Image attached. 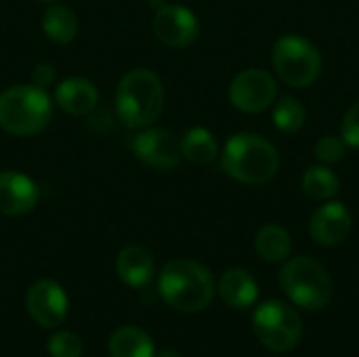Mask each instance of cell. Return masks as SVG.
<instances>
[{"instance_id":"6da1fadb","label":"cell","mask_w":359,"mask_h":357,"mask_svg":"<svg viewBox=\"0 0 359 357\" xmlns=\"http://www.w3.org/2000/svg\"><path fill=\"white\" fill-rule=\"evenodd\" d=\"M215 278L202 263L194 259L170 261L158 278V292L166 305L181 314H198L206 309L215 297Z\"/></svg>"},{"instance_id":"2e32d148","label":"cell","mask_w":359,"mask_h":357,"mask_svg":"<svg viewBox=\"0 0 359 357\" xmlns=\"http://www.w3.org/2000/svg\"><path fill=\"white\" fill-rule=\"evenodd\" d=\"M219 297L233 309H246L259 299V284L255 276L242 267L227 269L219 280Z\"/></svg>"},{"instance_id":"cb8c5ba5","label":"cell","mask_w":359,"mask_h":357,"mask_svg":"<svg viewBox=\"0 0 359 357\" xmlns=\"http://www.w3.org/2000/svg\"><path fill=\"white\" fill-rule=\"evenodd\" d=\"M313 151L322 164H337L345 158V141L337 135H326L316 143Z\"/></svg>"},{"instance_id":"5bb4252c","label":"cell","mask_w":359,"mask_h":357,"mask_svg":"<svg viewBox=\"0 0 359 357\" xmlns=\"http://www.w3.org/2000/svg\"><path fill=\"white\" fill-rule=\"evenodd\" d=\"M55 101L69 116H88L99 103V90L88 78L74 76L55 88Z\"/></svg>"},{"instance_id":"7a4b0ae2","label":"cell","mask_w":359,"mask_h":357,"mask_svg":"<svg viewBox=\"0 0 359 357\" xmlns=\"http://www.w3.org/2000/svg\"><path fill=\"white\" fill-rule=\"evenodd\" d=\"M164 109L162 80L145 67L126 72L116 88V116L128 128L151 126Z\"/></svg>"},{"instance_id":"3957f363","label":"cell","mask_w":359,"mask_h":357,"mask_svg":"<svg viewBox=\"0 0 359 357\" xmlns=\"http://www.w3.org/2000/svg\"><path fill=\"white\" fill-rule=\"evenodd\" d=\"M223 170L246 185H263L280 170V154L267 139L252 133L233 135L221 154Z\"/></svg>"},{"instance_id":"30bf717a","label":"cell","mask_w":359,"mask_h":357,"mask_svg":"<svg viewBox=\"0 0 359 357\" xmlns=\"http://www.w3.org/2000/svg\"><path fill=\"white\" fill-rule=\"evenodd\" d=\"M29 318L42 328H59L69 311L65 290L53 280H38L29 286L25 297Z\"/></svg>"},{"instance_id":"484cf974","label":"cell","mask_w":359,"mask_h":357,"mask_svg":"<svg viewBox=\"0 0 359 357\" xmlns=\"http://www.w3.org/2000/svg\"><path fill=\"white\" fill-rule=\"evenodd\" d=\"M32 82L40 88H46L55 82V67L50 63H40L32 72Z\"/></svg>"},{"instance_id":"83f0119b","label":"cell","mask_w":359,"mask_h":357,"mask_svg":"<svg viewBox=\"0 0 359 357\" xmlns=\"http://www.w3.org/2000/svg\"><path fill=\"white\" fill-rule=\"evenodd\" d=\"M38 2H57V0H38Z\"/></svg>"},{"instance_id":"d6986e66","label":"cell","mask_w":359,"mask_h":357,"mask_svg":"<svg viewBox=\"0 0 359 357\" xmlns=\"http://www.w3.org/2000/svg\"><path fill=\"white\" fill-rule=\"evenodd\" d=\"M181 154L191 164L206 166V164H210V162L217 160V156H219V143H217L215 135L208 128L196 126V128H189L181 137Z\"/></svg>"},{"instance_id":"d4e9b609","label":"cell","mask_w":359,"mask_h":357,"mask_svg":"<svg viewBox=\"0 0 359 357\" xmlns=\"http://www.w3.org/2000/svg\"><path fill=\"white\" fill-rule=\"evenodd\" d=\"M341 139L345 141V145L359 149V101H355L345 118H343V124H341Z\"/></svg>"},{"instance_id":"9a60e30c","label":"cell","mask_w":359,"mask_h":357,"mask_svg":"<svg viewBox=\"0 0 359 357\" xmlns=\"http://www.w3.org/2000/svg\"><path fill=\"white\" fill-rule=\"evenodd\" d=\"M156 271L154 255L139 244H128L118 252L116 274L130 288H143L151 282Z\"/></svg>"},{"instance_id":"4fadbf2b","label":"cell","mask_w":359,"mask_h":357,"mask_svg":"<svg viewBox=\"0 0 359 357\" xmlns=\"http://www.w3.org/2000/svg\"><path fill=\"white\" fill-rule=\"evenodd\" d=\"M38 204V185L23 173H0V215L21 217Z\"/></svg>"},{"instance_id":"52a82bcc","label":"cell","mask_w":359,"mask_h":357,"mask_svg":"<svg viewBox=\"0 0 359 357\" xmlns=\"http://www.w3.org/2000/svg\"><path fill=\"white\" fill-rule=\"evenodd\" d=\"M255 337L263 347L276 353L297 349L303 339V320L297 309L284 301H265L252 316Z\"/></svg>"},{"instance_id":"ba28073f","label":"cell","mask_w":359,"mask_h":357,"mask_svg":"<svg viewBox=\"0 0 359 357\" xmlns=\"http://www.w3.org/2000/svg\"><path fill=\"white\" fill-rule=\"evenodd\" d=\"M278 84L276 78L259 67L242 69L229 84V101L244 114H259L276 103Z\"/></svg>"},{"instance_id":"e0dca14e","label":"cell","mask_w":359,"mask_h":357,"mask_svg":"<svg viewBox=\"0 0 359 357\" xmlns=\"http://www.w3.org/2000/svg\"><path fill=\"white\" fill-rule=\"evenodd\" d=\"M109 356L111 357H154V339L139 326H122L109 337Z\"/></svg>"},{"instance_id":"603a6c76","label":"cell","mask_w":359,"mask_h":357,"mask_svg":"<svg viewBox=\"0 0 359 357\" xmlns=\"http://www.w3.org/2000/svg\"><path fill=\"white\" fill-rule=\"evenodd\" d=\"M46 349L50 357H82V339L69 330H57L48 337Z\"/></svg>"},{"instance_id":"4316f807","label":"cell","mask_w":359,"mask_h":357,"mask_svg":"<svg viewBox=\"0 0 359 357\" xmlns=\"http://www.w3.org/2000/svg\"><path fill=\"white\" fill-rule=\"evenodd\" d=\"M154 357H181V353H177L175 349H164V351L154 353Z\"/></svg>"},{"instance_id":"9c48e42d","label":"cell","mask_w":359,"mask_h":357,"mask_svg":"<svg viewBox=\"0 0 359 357\" xmlns=\"http://www.w3.org/2000/svg\"><path fill=\"white\" fill-rule=\"evenodd\" d=\"M130 149L135 158L156 170H172L183 158L181 141L164 128H141L130 139Z\"/></svg>"},{"instance_id":"5b68a950","label":"cell","mask_w":359,"mask_h":357,"mask_svg":"<svg viewBox=\"0 0 359 357\" xmlns=\"http://www.w3.org/2000/svg\"><path fill=\"white\" fill-rule=\"evenodd\" d=\"M284 295L301 309L320 311L332 301V278L328 269L311 257H294L280 271Z\"/></svg>"},{"instance_id":"7402d4cb","label":"cell","mask_w":359,"mask_h":357,"mask_svg":"<svg viewBox=\"0 0 359 357\" xmlns=\"http://www.w3.org/2000/svg\"><path fill=\"white\" fill-rule=\"evenodd\" d=\"M307 109L305 105L294 97H282L273 105V126L286 135H294L305 126Z\"/></svg>"},{"instance_id":"44dd1931","label":"cell","mask_w":359,"mask_h":357,"mask_svg":"<svg viewBox=\"0 0 359 357\" xmlns=\"http://www.w3.org/2000/svg\"><path fill=\"white\" fill-rule=\"evenodd\" d=\"M303 191L311 200H332L341 191V181L328 166H309L303 175Z\"/></svg>"},{"instance_id":"ffe728a7","label":"cell","mask_w":359,"mask_h":357,"mask_svg":"<svg viewBox=\"0 0 359 357\" xmlns=\"http://www.w3.org/2000/svg\"><path fill=\"white\" fill-rule=\"evenodd\" d=\"M255 250L267 263H282L292 252V238L282 225H265L255 238Z\"/></svg>"},{"instance_id":"ac0fdd59","label":"cell","mask_w":359,"mask_h":357,"mask_svg":"<svg viewBox=\"0 0 359 357\" xmlns=\"http://www.w3.org/2000/svg\"><path fill=\"white\" fill-rule=\"evenodd\" d=\"M80 23L76 13L63 4H50L42 15V32L50 42L67 44L78 36Z\"/></svg>"},{"instance_id":"277c9868","label":"cell","mask_w":359,"mask_h":357,"mask_svg":"<svg viewBox=\"0 0 359 357\" xmlns=\"http://www.w3.org/2000/svg\"><path fill=\"white\" fill-rule=\"evenodd\" d=\"M53 103L44 88L17 84L0 93V128L15 137H34L46 128Z\"/></svg>"},{"instance_id":"8fae6325","label":"cell","mask_w":359,"mask_h":357,"mask_svg":"<svg viewBox=\"0 0 359 357\" xmlns=\"http://www.w3.org/2000/svg\"><path fill=\"white\" fill-rule=\"evenodd\" d=\"M151 27L156 38L170 48L189 46L200 34L198 17L181 4H162L154 15Z\"/></svg>"},{"instance_id":"7c38bea8","label":"cell","mask_w":359,"mask_h":357,"mask_svg":"<svg viewBox=\"0 0 359 357\" xmlns=\"http://www.w3.org/2000/svg\"><path fill=\"white\" fill-rule=\"evenodd\" d=\"M353 227V219L349 208L343 202L322 204L309 219V236L316 244L324 248H334L343 244Z\"/></svg>"},{"instance_id":"8992f818","label":"cell","mask_w":359,"mask_h":357,"mask_svg":"<svg viewBox=\"0 0 359 357\" xmlns=\"http://www.w3.org/2000/svg\"><path fill=\"white\" fill-rule=\"evenodd\" d=\"M271 63L278 76L294 88L311 86L322 74V55L318 46L299 34H286L273 44Z\"/></svg>"}]
</instances>
